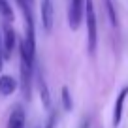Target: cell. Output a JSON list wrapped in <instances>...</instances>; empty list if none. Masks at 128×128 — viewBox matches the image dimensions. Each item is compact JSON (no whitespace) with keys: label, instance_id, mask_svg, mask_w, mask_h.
I'll return each instance as SVG.
<instances>
[{"label":"cell","instance_id":"7c38bea8","mask_svg":"<svg viewBox=\"0 0 128 128\" xmlns=\"http://www.w3.org/2000/svg\"><path fill=\"white\" fill-rule=\"evenodd\" d=\"M106 10H108L109 21H111L113 26H117V13H115V6H113V0H106Z\"/></svg>","mask_w":128,"mask_h":128},{"label":"cell","instance_id":"ba28073f","mask_svg":"<svg viewBox=\"0 0 128 128\" xmlns=\"http://www.w3.org/2000/svg\"><path fill=\"white\" fill-rule=\"evenodd\" d=\"M17 88V81L12 76H0V96H10Z\"/></svg>","mask_w":128,"mask_h":128},{"label":"cell","instance_id":"5bb4252c","mask_svg":"<svg viewBox=\"0 0 128 128\" xmlns=\"http://www.w3.org/2000/svg\"><path fill=\"white\" fill-rule=\"evenodd\" d=\"M56 113L55 111H51V115H49V119H47V122H45V128H56Z\"/></svg>","mask_w":128,"mask_h":128},{"label":"cell","instance_id":"4fadbf2b","mask_svg":"<svg viewBox=\"0 0 128 128\" xmlns=\"http://www.w3.org/2000/svg\"><path fill=\"white\" fill-rule=\"evenodd\" d=\"M17 4L21 6L23 12H32V8H34V0H17Z\"/></svg>","mask_w":128,"mask_h":128},{"label":"cell","instance_id":"8fae6325","mask_svg":"<svg viewBox=\"0 0 128 128\" xmlns=\"http://www.w3.org/2000/svg\"><path fill=\"white\" fill-rule=\"evenodd\" d=\"M62 108L66 111H72V108H74V100H72V94H70L68 87H62Z\"/></svg>","mask_w":128,"mask_h":128},{"label":"cell","instance_id":"30bf717a","mask_svg":"<svg viewBox=\"0 0 128 128\" xmlns=\"http://www.w3.org/2000/svg\"><path fill=\"white\" fill-rule=\"evenodd\" d=\"M0 15L4 17L6 21H13V10H12V6L8 4V0H0Z\"/></svg>","mask_w":128,"mask_h":128},{"label":"cell","instance_id":"277c9868","mask_svg":"<svg viewBox=\"0 0 128 128\" xmlns=\"http://www.w3.org/2000/svg\"><path fill=\"white\" fill-rule=\"evenodd\" d=\"M126 96H128V85H126V87H122V90L119 92V96H117V100H115V106H113V117H111L113 128H117L120 124V120H122V111H124Z\"/></svg>","mask_w":128,"mask_h":128},{"label":"cell","instance_id":"6da1fadb","mask_svg":"<svg viewBox=\"0 0 128 128\" xmlns=\"http://www.w3.org/2000/svg\"><path fill=\"white\" fill-rule=\"evenodd\" d=\"M85 21H87V47L90 53L96 51L98 45V24H96V12L92 0H85Z\"/></svg>","mask_w":128,"mask_h":128},{"label":"cell","instance_id":"7a4b0ae2","mask_svg":"<svg viewBox=\"0 0 128 128\" xmlns=\"http://www.w3.org/2000/svg\"><path fill=\"white\" fill-rule=\"evenodd\" d=\"M32 74H34V58L26 56L23 51H21V88H23L24 98H30Z\"/></svg>","mask_w":128,"mask_h":128},{"label":"cell","instance_id":"8992f818","mask_svg":"<svg viewBox=\"0 0 128 128\" xmlns=\"http://www.w3.org/2000/svg\"><path fill=\"white\" fill-rule=\"evenodd\" d=\"M15 30H13L10 24H6L4 28V42H2V51H4V58H10L13 53V49H15Z\"/></svg>","mask_w":128,"mask_h":128},{"label":"cell","instance_id":"3957f363","mask_svg":"<svg viewBox=\"0 0 128 128\" xmlns=\"http://www.w3.org/2000/svg\"><path fill=\"white\" fill-rule=\"evenodd\" d=\"M85 15V0H70L68 6V24L72 30H77Z\"/></svg>","mask_w":128,"mask_h":128},{"label":"cell","instance_id":"9c48e42d","mask_svg":"<svg viewBox=\"0 0 128 128\" xmlns=\"http://www.w3.org/2000/svg\"><path fill=\"white\" fill-rule=\"evenodd\" d=\"M38 90H40V98H42V104H44L45 109H51V94H49V88L47 83H45L44 76H38Z\"/></svg>","mask_w":128,"mask_h":128},{"label":"cell","instance_id":"5b68a950","mask_svg":"<svg viewBox=\"0 0 128 128\" xmlns=\"http://www.w3.org/2000/svg\"><path fill=\"white\" fill-rule=\"evenodd\" d=\"M40 13H42V24H44V28L47 32H51L53 30V23H55V10H53L51 0H42Z\"/></svg>","mask_w":128,"mask_h":128},{"label":"cell","instance_id":"52a82bcc","mask_svg":"<svg viewBox=\"0 0 128 128\" xmlns=\"http://www.w3.org/2000/svg\"><path fill=\"white\" fill-rule=\"evenodd\" d=\"M24 124H26L24 109L21 106H13L12 113H10V119H8V128H24Z\"/></svg>","mask_w":128,"mask_h":128}]
</instances>
